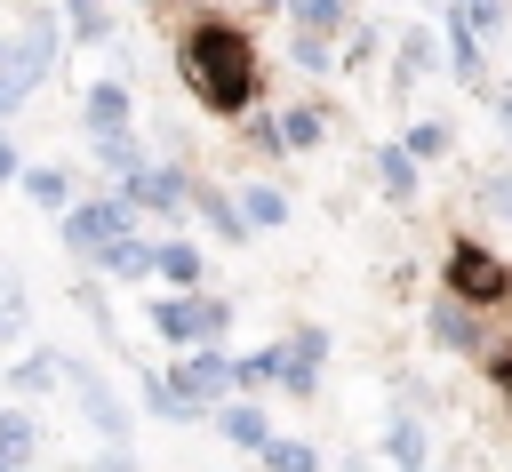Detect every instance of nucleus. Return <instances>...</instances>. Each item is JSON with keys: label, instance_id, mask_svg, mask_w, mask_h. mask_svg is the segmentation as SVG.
Here are the masks:
<instances>
[{"label": "nucleus", "instance_id": "obj_14", "mask_svg": "<svg viewBox=\"0 0 512 472\" xmlns=\"http://www.w3.org/2000/svg\"><path fill=\"white\" fill-rule=\"evenodd\" d=\"M240 216H248V224H280V216H288V192H272V184H248V192H240Z\"/></svg>", "mask_w": 512, "mask_h": 472}, {"label": "nucleus", "instance_id": "obj_27", "mask_svg": "<svg viewBox=\"0 0 512 472\" xmlns=\"http://www.w3.org/2000/svg\"><path fill=\"white\" fill-rule=\"evenodd\" d=\"M72 24H80L88 40H104V8H96V0H72Z\"/></svg>", "mask_w": 512, "mask_h": 472}, {"label": "nucleus", "instance_id": "obj_21", "mask_svg": "<svg viewBox=\"0 0 512 472\" xmlns=\"http://www.w3.org/2000/svg\"><path fill=\"white\" fill-rule=\"evenodd\" d=\"M264 464H272V472H312L320 456H312L304 440H272V448H264Z\"/></svg>", "mask_w": 512, "mask_h": 472}, {"label": "nucleus", "instance_id": "obj_7", "mask_svg": "<svg viewBox=\"0 0 512 472\" xmlns=\"http://www.w3.org/2000/svg\"><path fill=\"white\" fill-rule=\"evenodd\" d=\"M72 384H80V408H88V424H96L104 440H128V408L112 400V384H104V376H88V368H72Z\"/></svg>", "mask_w": 512, "mask_h": 472}, {"label": "nucleus", "instance_id": "obj_19", "mask_svg": "<svg viewBox=\"0 0 512 472\" xmlns=\"http://www.w3.org/2000/svg\"><path fill=\"white\" fill-rule=\"evenodd\" d=\"M392 464H400V472H416V464H424V432H416L408 416L392 424Z\"/></svg>", "mask_w": 512, "mask_h": 472}, {"label": "nucleus", "instance_id": "obj_15", "mask_svg": "<svg viewBox=\"0 0 512 472\" xmlns=\"http://www.w3.org/2000/svg\"><path fill=\"white\" fill-rule=\"evenodd\" d=\"M288 16H296L304 32H336V24H344V0H288Z\"/></svg>", "mask_w": 512, "mask_h": 472}, {"label": "nucleus", "instance_id": "obj_29", "mask_svg": "<svg viewBox=\"0 0 512 472\" xmlns=\"http://www.w3.org/2000/svg\"><path fill=\"white\" fill-rule=\"evenodd\" d=\"M296 64H312V72H320V64H328V40H320V32H304V40H296Z\"/></svg>", "mask_w": 512, "mask_h": 472}, {"label": "nucleus", "instance_id": "obj_2", "mask_svg": "<svg viewBox=\"0 0 512 472\" xmlns=\"http://www.w3.org/2000/svg\"><path fill=\"white\" fill-rule=\"evenodd\" d=\"M448 296L472 304V312L512 304V272H504V256H488L480 240H456V248H448Z\"/></svg>", "mask_w": 512, "mask_h": 472}, {"label": "nucleus", "instance_id": "obj_17", "mask_svg": "<svg viewBox=\"0 0 512 472\" xmlns=\"http://www.w3.org/2000/svg\"><path fill=\"white\" fill-rule=\"evenodd\" d=\"M24 184H32V200H40V208H64V200H72V176H64V168H32Z\"/></svg>", "mask_w": 512, "mask_h": 472}, {"label": "nucleus", "instance_id": "obj_4", "mask_svg": "<svg viewBox=\"0 0 512 472\" xmlns=\"http://www.w3.org/2000/svg\"><path fill=\"white\" fill-rule=\"evenodd\" d=\"M224 304H192V296H160L152 304V328L168 336V344H192V336H224Z\"/></svg>", "mask_w": 512, "mask_h": 472}, {"label": "nucleus", "instance_id": "obj_20", "mask_svg": "<svg viewBox=\"0 0 512 472\" xmlns=\"http://www.w3.org/2000/svg\"><path fill=\"white\" fill-rule=\"evenodd\" d=\"M0 456H8V464H16V456H32V416H16V408L0 416Z\"/></svg>", "mask_w": 512, "mask_h": 472}, {"label": "nucleus", "instance_id": "obj_13", "mask_svg": "<svg viewBox=\"0 0 512 472\" xmlns=\"http://www.w3.org/2000/svg\"><path fill=\"white\" fill-rule=\"evenodd\" d=\"M376 168H384V192H400V200L416 192V152H408V144H384Z\"/></svg>", "mask_w": 512, "mask_h": 472}, {"label": "nucleus", "instance_id": "obj_5", "mask_svg": "<svg viewBox=\"0 0 512 472\" xmlns=\"http://www.w3.org/2000/svg\"><path fill=\"white\" fill-rule=\"evenodd\" d=\"M64 240L104 256L112 240H128V200H88V208H72V216H64Z\"/></svg>", "mask_w": 512, "mask_h": 472}, {"label": "nucleus", "instance_id": "obj_6", "mask_svg": "<svg viewBox=\"0 0 512 472\" xmlns=\"http://www.w3.org/2000/svg\"><path fill=\"white\" fill-rule=\"evenodd\" d=\"M232 384H240V360H224V352H192V360H176V392H184L192 408L224 400Z\"/></svg>", "mask_w": 512, "mask_h": 472}, {"label": "nucleus", "instance_id": "obj_24", "mask_svg": "<svg viewBox=\"0 0 512 472\" xmlns=\"http://www.w3.org/2000/svg\"><path fill=\"white\" fill-rule=\"evenodd\" d=\"M16 384H24V392H40V384H56V352H32V360L16 368Z\"/></svg>", "mask_w": 512, "mask_h": 472}, {"label": "nucleus", "instance_id": "obj_9", "mask_svg": "<svg viewBox=\"0 0 512 472\" xmlns=\"http://www.w3.org/2000/svg\"><path fill=\"white\" fill-rule=\"evenodd\" d=\"M216 424H224V440H232V448H256V456L272 448V424H264V408H248V400H224V416H216Z\"/></svg>", "mask_w": 512, "mask_h": 472}, {"label": "nucleus", "instance_id": "obj_31", "mask_svg": "<svg viewBox=\"0 0 512 472\" xmlns=\"http://www.w3.org/2000/svg\"><path fill=\"white\" fill-rule=\"evenodd\" d=\"M104 472H136V456H104Z\"/></svg>", "mask_w": 512, "mask_h": 472}, {"label": "nucleus", "instance_id": "obj_8", "mask_svg": "<svg viewBox=\"0 0 512 472\" xmlns=\"http://www.w3.org/2000/svg\"><path fill=\"white\" fill-rule=\"evenodd\" d=\"M192 200V184L176 176V168H144L136 184H128V208H184Z\"/></svg>", "mask_w": 512, "mask_h": 472}, {"label": "nucleus", "instance_id": "obj_10", "mask_svg": "<svg viewBox=\"0 0 512 472\" xmlns=\"http://www.w3.org/2000/svg\"><path fill=\"white\" fill-rule=\"evenodd\" d=\"M120 120H128V88H120V80L88 88V128H96V136H120Z\"/></svg>", "mask_w": 512, "mask_h": 472}, {"label": "nucleus", "instance_id": "obj_25", "mask_svg": "<svg viewBox=\"0 0 512 472\" xmlns=\"http://www.w3.org/2000/svg\"><path fill=\"white\" fill-rule=\"evenodd\" d=\"M312 136H320V112H288L280 120V144H312Z\"/></svg>", "mask_w": 512, "mask_h": 472}, {"label": "nucleus", "instance_id": "obj_32", "mask_svg": "<svg viewBox=\"0 0 512 472\" xmlns=\"http://www.w3.org/2000/svg\"><path fill=\"white\" fill-rule=\"evenodd\" d=\"M496 120H504V136H512V96H504V104H496Z\"/></svg>", "mask_w": 512, "mask_h": 472}, {"label": "nucleus", "instance_id": "obj_28", "mask_svg": "<svg viewBox=\"0 0 512 472\" xmlns=\"http://www.w3.org/2000/svg\"><path fill=\"white\" fill-rule=\"evenodd\" d=\"M488 384L504 392V408H512V352H488Z\"/></svg>", "mask_w": 512, "mask_h": 472}, {"label": "nucleus", "instance_id": "obj_11", "mask_svg": "<svg viewBox=\"0 0 512 472\" xmlns=\"http://www.w3.org/2000/svg\"><path fill=\"white\" fill-rule=\"evenodd\" d=\"M104 272L144 280V272H160V248H152V240H112V248H104Z\"/></svg>", "mask_w": 512, "mask_h": 472}, {"label": "nucleus", "instance_id": "obj_22", "mask_svg": "<svg viewBox=\"0 0 512 472\" xmlns=\"http://www.w3.org/2000/svg\"><path fill=\"white\" fill-rule=\"evenodd\" d=\"M480 208H488V216H504V224H512V168H496V176H488V184H480Z\"/></svg>", "mask_w": 512, "mask_h": 472}, {"label": "nucleus", "instance_id": "obj_16", "mask_svg": "<svg viewBox=\"0 0 512 472\" xmlns=\"http://www.w3.org/2000/svg\"><path fill=\"white\" fill-rule=\"evenodd\" d=\"M104 168H112L120 184H136V176H144V152H136L128 136H104Z\"/></svg>", "mask_w": 512, "mask_h": 472}, {"label": "nucleus", "instance_id": "obj_30", "mask_svg": "<svg viewBox=\"0 0 512 472\" xmlns=\"http://www.w3.org/2000/svg\"><path fill=\"white\" fill-rule=\"evenodd\" d=\"M16 168H24V160H16V152H8V144H0V184H8V176H16Z\"/></svg>", "mask_w": 512, "mask_h": 472}, {"label": "nucleus", "instance_id": "obj_3", "mask_svg": "<svg viewBox=\"0 0 512 472\" xmlns=\"http://www.w3.org/2000/svg\"><path fill=\"white\" fill-rule=\"evenodd\" d=\"M48 64H56V24L40 16V24H24V32L8 40V56H0V112H16V104L48 80Z\"/></svg>", "mask_w": 512, "mask_h": 472}, {"label": "nucleus", "instance_id": "obj_23", "mask_svg": "<svg viewBox=\"0 0 512 472\" xmlns=\"http://www.w3.org/2000/svg\"><path fill=\"white\" fill-rule=\"evenodd\" d=\"M408 152H416V160H440V152H448V128H440V120L408 128Z\"/></svg>", "mask_w": 512, "mask_h": 472}, {"label": "nucleus", "instance_id": "obj_26", "mask_svg": "<svg viewBox=\"0 0 512 472\" xmlns=\"http://www.w3.org/2000/svg\"><path fill=\"white\" fill-rule=\"evenodd\" d=\"M456 16H464V24H472V32H488V24H496V16H504V0H456Z\"/></svg>", "mask_w": 512, "mask_h": 472}, {"label": "nucleus", "instance_id": "obj_18", "mask_svg": "<svg viewBox=\"0 0 512 472\" xmlns=\"http://www.w3.org/2000/svg\"><path fill=\"white\" fill-rule=\"evenodd\" d=\"M160 272H168V280H200V248H192V240H168V248H160Z\"/></svg>", "mask_w": 512, "mask_h": 472}, {"label": "nucleus", "instance_id": "obj_12", "mask_svg": "<svg viewBox=\"0 0 512 472\" xmlns=\"http://www.w3.org/2000/svg\"><path fill=\"white\" fill-rule=\"evenodd\" d=\"M464 312H472V304H456V296H448V304H432V336H440V344H456V352H472V344H480V328H472Z\"/></svg>", "mask_w": 512, "mask_h": 472}, {"label": "nucleus", "instance_id": "obj_1", "mask_svg": "<svg viewBox=\"0 0 512 472\" xmlns=\"http://www.w3.org/2000/svg\"><path fill=\"white\" fill-rule=\"evenodd\" d=\"M176 72H184V88L208 104V112H248L256 104V40L240 32V24H224V16H200L184 40H176Z\"/></svg>", "mask_w": 512, "mask_h": 472}]
</instances>
